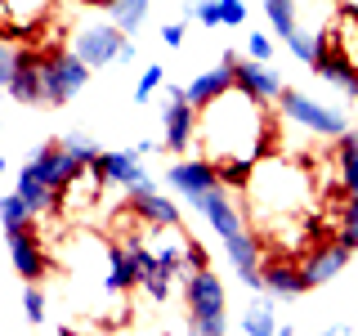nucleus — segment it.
I'll return each instance as SVG.
<instances>
[{"instance_id":"nucleus-30","label":"nucleus","mask_w":358,"mask_h":336,"mask_svg":"<svg viewBox=\"0 0 358 336\" xmlns=\"http://www.w3.org/2000/svg\"><path fill=\"white\" fill-rule=\"evenodd\" d=\"M162 85H166V67H162V63H148V67L139 72V81H134V104H148V99H152Z\"/></svg>"},{"instance_id":"nucleus-38","label":"nucleus","mask_w":358,"mask_h":336,"mask_svg":"<svg viewBox=\"0 0 358 336\" xmlns=\"http://www.w3.org/2000/svg\"><path fill=\"white\" fill-rule=\"evenodd\" d=\"M341 220H345V229L358 233V197H345V216Z\"/></svg>"},{"instance_id":"nucleus-26","label":"nucleus","mask_w":358,"mask_h":336,"mask_svg":"<svg viewBox=\"0 0 358 336\" xmlns=\"http://www.w3.org/2000/svg\"><path fill=\"white\" fill-rule=\"evenodd\" d=\"M341 188L345 197H358V134H341Z\"/></svg>"},{"instance_id":"nucleus-16","label":"nucleus","mask_w":358,"mask_h":336,"mask_svg":"<svg viewBox=\"0 0 358 336\" xmlns=\"http://www.w3.org/2000/svg\"><path fill=\"white\" fill-rule=\"evenodd\" d=\"M233 85L246 90V94H255V99H264V104L287 90L282 76H278L273 67H268V63H255V59H238V63H233Z\"/></svg>"},{"instance_id":"nucleus-13","label":"nucleus","mask_w":358,"mask_h":336,"mask_svg":"<svg viewBox=\"0 0 358 336\" xmlns=\"http://www.w3.org/2000/svg\"><path fill=\"white\" fill-rule=\"evenodd\" d=\"M166 184H171L179 197L197 202L201 193L220 188V171H215V162H206V157H197V162H175L171 171H166Z\"/></svg>"},{"instance_id":"nucleus-37","label":"nucleus","mask_w":358,"mask_h":336,"mask_svg":"<svg viewBox=\"0 0 358 336\" xmlns=\"http://www.w3.org/2000/svg\"><path fill=\"white\" fill-rule=\"evenodd\" d=\"M184 36H188V18L166 22V27H162V45H166V50H179V45H184Z\"/></svg>"},{"instance_id":"nucleus-36","label":"nucleus","mask_w":358,"mask_h":336,"mask_svg":"<svg viewBox=\"0 0 358 336\" xmlns=\"http://www.w3.org/2000/svg\"><path fill=\"white\" fill-rule=\"evenodd\" d=\"M220 18H224V27H242L246 22V0H220Z\"/></svg>"},{"instance_id":"nucleus-20","label":"nucleus","mask_w":358,"mask_h":336,"mask_svg":"<svg viewBox=\"0 0 358 336\" xmlns=\"http://www.w3.org/2000/svg\"><path fill=\"white\" fill-rule=\"evenodd\" d=\"M14 193L31 206V216H59V193H54L45 179L31 171L27 162H22V171H18V179H14Z\"/></svg>"},{"instance_id":"nucleus-27","label":"nucleus","mask_w":358,"mask_h":336,"mask_svg":"<svg viewBox=\"0 0 358 336\" xmlns=\"http://www.w3.org/2000/svg\"><path fill=\"white\" fill-rule=\"evenodd\" d=\"M255 166H260V162H246V157H233V162H215V171H220V184H224V188L242 193V188H251V175H255Z\"/></svg>"},{"instance_id":"nucleus-14","label":"nucleus","mask_w":358,"mask_h":336,"mask_svg":"<svg viewBox=\"0 0 358 336\" xmlns=\"http://www.w3.org/2000/svg\"><path fill=\"white\" fill-rule=\"evenodd\" d=\"M260 274H264V291L273 300H300L309 291L305 269H300L296 260H287V255H268V260L260 265Z\"/></svg>"},{"instance_id":"nucleus-15","label":"nucleus","mask_w":358,"mask_h":336,"mask_svg":"<svg viewBox=\"0 0 358 336\" xmlns=\"http://www.w3.org/2000/svg\"><path fill=\"white\" fill-rule=\"evenodd\" d=\"M18 104H45V81H41V50L22 41V54H18V67H14V81L5 85Z\"/></svg>"},{"instance_id":"nucleus-29","label":"nucleus","mask_w":358,"mask_h":336,"mask_svg":"<svg viewBox=\"0 0 358 336\" xmlns=\"http://www.w3.org/2000/svg\"><path fill=\"white\" fill-rule=\"evenodd\" d=\"M36 216H31V206L22 202L18 193H9V197H0V229H22V224H31Z\"/></svg>"},{"instance_id":"nucleus-9","label":"nucleus","mask_w":358,"mask_h":336,"mask_svg":"<svg viewBox=\"0 0 358 336\" xmlns=\"http://www.w3.org/2000/svg\"><path fill=\"white\" fill-rule=\"evenodd\" d=\"M193 206L206 216V224L220 233V242H233V238H242L246 233V211H242V202L233 197V188H210V193H201Z\"/></svg>"},{"instance_id":"nucleus-18","label":"nucleus","mask_w":358,"mask_h":336,"mask_svg":"<svg viewBox=\"0 0 358 336\" xmlns=\"http://www.w3.org/2000/svg\"><path fill=\"white\" fill-rule=\"evenodd\" d=\"M130 287H139L130 246L126 242H108L103 246V291H108V296H121V291H130Z\"/></svg>"},{"instance_id":"nucleus-28","label":"nucleus","mask_w":358,"mask_h":336,"mask_svg":"<svg viewBox=\"0 0 358 336\" xmlns=\"http://www.w3.org/2000/svg\"><path fill=\"white\" fill-rule=\"evenodd\" d=\"M327 45V36L322 31H309V27H300L296 36L287 41V50H291V59H300L305 67H313V59H318V50Z\"/></svg>"},{"instance_id":"nucleus-31","label":"nucleus","mask_w":358,"mask_h":336,"mask_svg":"<svg viewBox=\"0 0 358 336\" xmlns=\"http://www.w3.org/2000/svg\"><path fill=\"white\" fill-rule=\"evenodd\" d=\"M18 54H22V41H18V36H5V31H0V85L14 81Z\"/></svg>"},{"instance_id":"nucleus-42","label":"nucleus","mask_w":358,"mask_h":336,"mask_svg":"<svg viewBox=\"0 0 358 336\" xmlns=\"http://www.w3.org/2000/svg\"><path fill=\"white\" fill-rule=\"evenodd\" d=\"M273 336H296V328H291V323H278V332Z\"/></svg>"},{"instance_id":"nucleus-44","label":"nucleus","mask_w":358,"mask_h":336,"mask_svg":"<svg viewBox=\"0 0 358 336\" xmlns=\"http://www.w3.org/2000/svg\"><path fill=\"white\" fill-rule=\"evenodd\" d=\"M350 9H358V0H350Z\"/></svg>"},{"instance_id":"nucleus-24","label":"nucleus","mask_w":358,"mask_h":336,"mask_svg":"<svg viewBox=\"0 0 358 336\" xmlns=\"http://www.w3.org/2000/svg\"><path fill=\"white\" fill-rule=\"evenodd\" d=\"M331 36H336V41H327L331 50H336V54H345V59L358 67V9H345V14L336 18Z\"/></svg>"},{"instance_id":"nucleus-6","label":"nucleus","mask_w":358,"mask_h":336,"mask_svg":"<svg viewBox=\"0 0 358 336\" xmlns=\"http://www.w3.org/2000/svg\"><path fill=\"white\" fill-rule=\"evenodd\" d=\"M90 175L99 179V184H117V188H126L130 197H139V193H152V184L157 179L143 171V157L134 153V148H112V153H99L94 162H90Z\"/></svg>"},{"instance_id":"nucleus-5","label":"nucleus","mask_w":358,"mask_h":336,"mask_svg":"<svg viewBox=\"0 0 358 336\" xmlns=\"http://www.w3.org/2000/svg\"><path fill=\"white\" fill-rule=\"evenodd\" d=\"M278 112H282L287 121H296V126L322 134V139H341V134H350V117H345L341 108L318 104V99L300 94V90H291V85L278 94Z\"/></svg>"},{"instance_id":"nucleus-10","label":"nucleus","mask_w":358,"mask_h":336,"mask_svg":"<svg viewBox=\"0 0 358 336\" xmlns=\"http://www.w3.org/2000/svg\"><path fill=\"white\" fill-rule=\"evenodd\" d=\"M9 255H14V269L22 283H41L45 274H50V255H45V242L36 233V220L22 224V229H9Z\"/></svg>"},{"instance_id":"nucleus-12","label":"nucleus","mask_w":358,"mask_h":336,"mask_svg":"<svg viewBox=\"0 0 358 336\" xmlns=\"http://www.w3.org/2000/svg\"><path fill=\"white\" fill-rule=\"evenodd\" d=\"M50 14H54V0H0V31L27 41Z\"/></svg>"},{"instance_id":"nucleus-45","label":"nucleus","mask_w":358,"mask_h":336,"mask_svg":"<svg viewBox=\"0 0 358 336\" xmlns=\"http://www.w3.org/2000/svg\"><path fill=\"white\" fill-rule=\"evenodd\" d=\"M188 5H197V0H188Z\"/></svg>"},{"instance_id":"nucleus-33","label":"nucleus","mask_w":358,"mask_h":336,"mask_svg":"<svg viewBox=\"0 0 358 336\" xmlns=\"http://www.w3.org/2000/svg\"><path fill=\"white\" fill-rule=\"evenodd\" d=\"M171 278H175V269H166V265H152L148 269V274H143V291H148V296L152 300H166V296H171Z\"/></svg>"},{"instance_id":"nucleus-39","label":"nucleus","mask_w":358,"mask_h":336,"mask_svg":"<svg viewBox=\"0 0 358 336\" xmlns=\"http://www.w3.org/2000/svg\"><path fill=\"white\" fill-rule=\"evenodd\" d=\"M336 242H341L345 251H358V233H354V229H345V224H341V233H336Z\"/></svg>"},{"instance_id":"nucleus-4","label":"nucleus","mask_w":358,"mask_h":336,"mask_svg":"<svg viewBox=\"0 0 358 336\" xmlns=\"http://www.w3.org/2000/svg\"><path fill=\"white\" fill-rule=\"evenodd\" d=\"M90 72H94V67H90L85 59H76L72 50H45V54H41L45 104H54V108L72 104V99L90 85Z\"/></svg>"},{"instance_id":"nucleus-7","label":"nucleus","mask_w":358,"mask_h":336,"mask_svg":"<svg viewBox=\"0 0 358 336\" xmlns=\"http://www.w3.org/2000/svg\"><path fill=\"white\" fill-rule=\"evenodd\" d=\"M130 45V36L117 27V22H85V27L72 31V54L85 59L90 67H108V63H121V50Z\"/></svg>"},{"instance_id":"nucleus-40","label":"nucleus","mask_w":358,"mask_h":336,"mask_svg":"<svg viewBox=\"0 0 358 336\" xmlns=\"http://www.w3.org/2000/svg\"><path fill=\"white\" fill-rule=\"evenodd\" d=\"M130 148H134V153H139V157H148V153H157V148H162V144H157V139H148V134H143V139H139V144H130Z\"/></svg>"},{"instance_id":"nucleus-43","label":"nucleus","mask_w":358,"mask_h":336,"mask_svg":"<svg viewBox=\"0 0 358 336\" xmlns=\"http://www.w3.org/2000/svg\"><path fill=\"white\" fill-rule=\"evenodd\" d=\"M0 175H5V153H0Z\"/></svg>"},{"instance_id":"nucleus-35","label":"nucleus","mask_w":358,"mask_h":336,"mask_svg":"<svg viewBox=\"0 0 358 336\" xmlns=\"http://www.w3.org/2000/svg\"><path fill=\"white\" fill-rule=\"evenodd\" d=\"M246 59L268 63V59H273V41H268L264 31H251V36H246Z\"/></svg>"},{"instance_id":"nucleus-3","label":"nucleus","mask_w":358,"mask_h":336,"mask_svg":"<svg viewBox=\"0 0 358 336\" xmlns=\"http://www.w3.org/2000/svg\"><path fill=\"white\" fill-rule=\"evenodd\" d=\"M184 305H188V318H193V336L229 332V305H224V283L215 269L184 274Z\"/></svg>"},{"instance_id":"nucleus-32","label":"nucleus","mask_w":358,"mask_h":336,"mask_svg":"<svg viewBox=\"0 0 358 336\" xmlns=\"http://www.w3.org/2000/svg\"><path fill=\"white\" fill-rule=\"evenodd\" d=\"M63 148H67V153H72V157H76V162H85V166H90V162H94V157H99V153H103V148H99V144H94V139H90V134H85V130H72V134H63Z\"/></svg>"},{"instance_id":"nucleus-17","label":"nucleus","mask_w":358,"mask_h":336,"mask_svg":"<svg viewBox=\"0 0 358 336\" xmlns=\"http://www.w3.org/2000/svg\"><path fill=\"white\" fill-rule=\"evenodd\" d=\"M350 255H354V251H345L341 242H322V246H313V251L305 255V265H300V269H305L309 291H313V287H322V283H331V278L341 274L345 265H350Z\"/></svg>"},{"instance_id":"nucleus-1","label":"nucleus","mask_w":358,"mask_h":336,"mask_svg":"<svg viewBox=\"0 0 358 336\" xmlns=\"http://www.w3.org/2000/svg\"><path fill=\"white\" fill-rule=\"evenodd\" d=\"M197 139L206 148V162H233V157L260 162L264 144H273L264 99L246 94L238 85L224 90L215 104H206L197 112Z\"/></svg>"},{"instance_id":"nucleus-21","label":"nucleus","mask_w":358,"mask_h":336,"mask_svg":"<svg viewBox=\"0 0 358 336\" xmlns=\"http://www.w3.org/2000/svg\"><path fill=\"white\" fill-rule=\"evenodd\" d=\"M130 211H134V220L143 224V229H179V206L171 197H162L152 188V193H139L130 202Z\"/></svg>"},{"instance_id":"nucleus-8","label":"nucleus","mask_w":358,"mask_h":336,"mask_svg":"<svg viewBox=\"0 0 358 336\" xmlns=\"http://www.w3.org/2000/svg\"><path fill=\"white\" fill-rule=\"evenodd\" d=\"M162 90H166V99H162V148L184 153L197 139V108L188 104L184 85H162Z\"/></svg>"},{"instance_id":"nucleus-41","label":"nucleus","mask_w":358,"mask_h":336,"mask_svg":"<svg viewBox=\"0 0 358 336\" xmlns=\"http://www.w3.org/2000/svg\"><path fill=\"white\" fill-rule=\"evenodd\" d=\"M322 336H354V328H350V323H336V328H327Z\"/></svg>"},{"instance_id":"nucleus-22","label":"nucleus","mask_w":358,"mask_h":336,"mask_svg":"<svg viewBox=\"0 0 358 336\" xmlns=\"http://www.w3.org/2000/svg\"><path fill=\"white\" fill-rule=\"evenodd\" d=\"M242 332H246V336H273V332H278V309H273V300H264V296L246 300Z\"/></svg>"},{"instance_id":"nucleus-23","label":"nucleus","mask_w":358,"mask_h":336,"mask_svg":"<svg viewBox=\"0 0 358 336\" xmlns=\"http://www.w3.org/2000/svg\"><path fill=\"white\" fill-rule=\"evenodd\" d=\"M103 9H108V18L130 36V31H139V27H143V18H148L152 0H108Z\"/></svg>"},{"instance_id":"nucleus-34","label":"nucleus","mask_w":358,"mask_h":336,"mask_svg":"<svg viewBox=\"0 0 358 336\" xmlns=\"http://www.w3.org/2000/svg\"><path fill=\"white\" fill-rule=\"evenodd\" d=\"M22 314H27V323H36V328H45V318H50V305H45V291L31 283L22 287Z\"/></svg>"},{"instance_id":"nucleus-2","label":"nucleus","mask_w":358,"mask_h":336,"mask_svg":"<svg viewBox=\"0 0 358 336\" xmlns=\"http://www.w3.org/2000/svg\"><path fill=\"white\" fill-rule=\"evenodd\" d=\"M251 197L264 220H282V216L291 220L309 202V175L300 166L282 162V157H260V166L251 175Z\"/></svg>"},{"instance_id":"nucleus-11","label":"nucleus","mask_w":358,"mask_h":336,"mask_svg":"<svg viewBox=\"0 0 358 336\" xmlns=\"http://www.w3.org/2000/svg\"><path fill=\"white\" fill-rule=\"evenodd\" d=\"M242 54H233V50H224L220 54V63L215 67H206L201 76H193V81L184 85V94H188V104H193L197 112L206 108V104H215V99L224 94V90H233V63H238Z\"/></svg>"},{"instance_id":"nucleus-25","label":"nucleus","mask_w":358,"mask_h":336,"mask_svg":"<svg viewBox=\"0 0 358 336\" xmlns=\"http://www.w3.org/2000/svg\"><path fill=\"white\" fill-rule=\"evenodd\" d=\"M264 18H268V27H273V36H282V45L300 31V22H296V0H264Z\"/></svg>"},{"instance_id":"nucleus-19","label":"nucleus","mask_w":358,"mask_h":336,"mask_svg":"<svg viewBox=\"0 0 358 336\" xmlns=\"http://www.w3.org/2000/svg\"><path fill=\"white\" fill-rule=\"evenodd\" d=\"M313 76H322V81L336 85L341 94L358 99V67L345 59V54H336L331 45H322V50H318V59H313Z\"/></svg>"}]
</instances>
